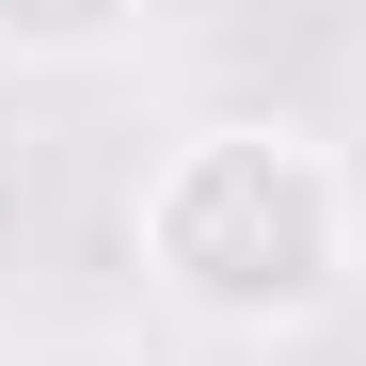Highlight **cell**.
I'll list each match as a JSON object with an SVG mask.
<instances>
[{"label": "cell", "mask_w": 366, "mask_h": 366, "mask_svg": "<svg viewBox=\"0 0 366 366\" xmlns=\"http://www.w3.org/2000/svg\"><path fill=\"white\" fill-rule=\"evenodd\" d=\"M128 239H144V287L207 335H302L335 319V287L366 255V207H350V159L287 112H207L175 128L128 192Z\"/></svg>", "instance_id": "6da1fadb"}, {"label": "cell", "mask_w": 366, "mask_h": 366, "mask_svg": "<svg viewBox=\"0 0 366 366\" xmlns=\"http://www.w3.org/2000/svg\"><path fill=\"white\" fill-rule=\"evenodd\" d=\"M159 0H0V64L16 80H80V64H128Z\"/></svg>", "instance_id": "7a4b0ae2"}]
</instances>
